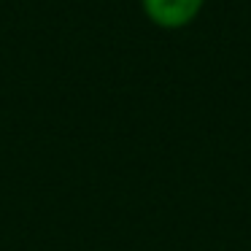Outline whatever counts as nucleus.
<instances>
[{"label": "nucleus", "instance_id": "nucleus-1", "mask_svg": "<svg viewBox=\"0 0 251 251\" xmlns=\"http://www.w3.org/2000/svg\"><path fill=\"white\" fill-rule=\"evenodd\" d=\"M205 0H141V8L149 22L165 30H178L195 22Z\"/></svg>", "mask_w": 251, "mask_h": 251}]
</instances>
